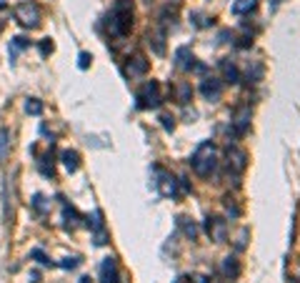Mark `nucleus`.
I'll return each instance as SVG.
<instances>
[{"mask_svg": "<svg viewBox=\"0 0 300 283\" xmlns=\"http://www.w3.org/2000/svg\"><path fill=\"white\" fill-rule=\"evenodd\" d=\"M220 71H223L225 83H230V85H235V83L240 80V73H238V68H235L230 61H223V63H220Z\"/></svg>", "mask_w": 300, "mask_h": 283, "instance_id": "obj_15", "label": "nucleus"}, {"mask_svg": "<svg viewBox=\"0 0 300 283\" xmlns=\"http://www.w3.org/2000/svg\"><path fill=\"white\" fill-rule=\"evenodd\" d=\"M108 28L115 38H123V35L130 33V28H133V0H115L113 3Z\"/></svg>", "mask_w": 300, "mask_h": 283, "instance_id": "obj_1", "label": "nucleus"}, {"mask_svg": "<svg viewBox=\"0 0 300 283\" xmlns=\"http://www.w3.org/2000/svg\"><path fill=\"white\" fill-rule=\"evenodd\" d=\"M200 93H203L205 100L215 103V100H220V95H223V83H220L218 78H205V80L200 83Z\"/></svg>", "mask_w": 300, "mask_h": 283, "instance_id": "obj_9", "label": "nucleus"}, {"mask_svg": "<svg viewBox=\"0 0 300 283\" xmlns=\"http://www.w3.org/2000/svg\"><path fill=\"white\" fill-rule=\"evenodd\" d=\"M160 123H163V128H165V131H173V128H175L173 116H163V118H160Z\"/></svg>", "mask_w": 300, "mask_h": 283, "instance_id": "obj_33", "label": "nucleus"}, {"mask_svg": "<svg viewBox=\"0 0 300 283\" xmlns=\"http://www.w3.org/2000/svg\"><path fill=\"white\" fill-rule=\"evenodd\" d=\"M190 163H193V171H195L200 178L213 176V173H215V168H218V150H215V145H213L210 141L200 143V145L195 148V153H193Z\"/></svg>", "mask_w": 300, "mask_h": 283, "instance_id": "obj_2", "label": "nucleus"}, {"mask_svg": "<svg viewBox=\"0 0 300 283\" xmlns=\"http://www.w3.org/2000/svg\"><path fill=\"white\" fill-rule=\"evenodd\" d=\"M180 228H183V233H185L190 241H195V238H198V233H200V231H198V225H195L190 218H180Z\"/></svg>", "mask_w": 300, "mask_h": 283, "instance_id": "obj_22", "label": "nucleus"}, {"mask_svg": "<svg viewBox=\"0 0 300 283\" xmlns=\"http://www.w3.org/2000/svg\"><path fill=\"white\" fill-rule=\"evenodd\" d=\"M205 233H208L215 243H223L225 238H228V220L220 218V215L205 218Z\"/></svg>", "mask_w": 300, "mask_h": 283, "instance_id": "obj_6", "label": "nucleus"}, {"mask_svg": "<svg viewBox=\"0 0 300 283\" xmlns=\"http://www.w3.org/2000/svg\"><path fill=\"white\" fill-rule=\"evenodd\" d=\"M100 283H120V271H118V263H115V258H103V263H100Z\"/></svg>", "mask_w": 300, "mask_h": 283, "instance_id": "obj_8", "label": "nucleus"}, {"mask_svg": "<svg viewBox=\"0 0 300 283\" xmlns=\"http://www.w3.org/2000/svg\"><path fill=\"white\" fill-rule=\"evenodd\" d=\"M50 53H53V40L50 38L40 40V55H50Z\"/></svg>", "mask_w": 300, "mask_h": 283, "instance_id": "obj_31", "label": "nucleus"}, {"mask_svg": "<svg viewBox=\"0 0 300 283\" xmlns=\"http://www.w3.org/2000/svg\"><path fill=\"white\" fill-rule=\"evenodd\" d=\"M248 126H250V108L248 105H240L235 110V116H233V131H235V136H243L248 131Z\"/></svg>", "mask_w": 300, "mask_h": 283, "instance_id": "obj_10", "label": "nucleus"}, {"mask_svg": "<svg viewBox=\"0 0 300 283\" xmlns=\"http://www.w3.org/2000/svg\"><path fill=\"white\" fill-rule=\"evenodd\" d=\"M38 165H40V173L45 176V178H53V160L45 155V158H40L38 160Z\"/></svg>", "mask_w": 300, "mask_h": 283, "instance_id": "obj_27", "label": "nucleus"}, {"mask_svg": "<svg viewBox=\"0 0 300 283\" xmlns=\"http://www.w3.org/2000/svg\"><path fill=\"white\" fill-rule=\"evenodd\" d=\"M8 148H10V133L3 128V131H0V165H3L5 158H8Z\"/></svg>", "mask_w": 300, "mask_h": 283, "instance_id": "obj_23", "label": "nucleus"}, {"mask_svg": "<svg viewBox=\"0 0 300 283\" xmlns=\"http://www.w3.org/2000/svg\"><path fill=\"white\" fill-rule=\"evenodd\" d=\"M148 61H145V55H140V53H138V55H133V58H130V61H128V73H130V75H145V73H148Z\"/></svg>", "mask_w": 300, "mask_h": 283, "instance_id": "obj_13", "label": "nucleus"}, {"mask_svg": "<svg viewBox=\"0 0 300 283\" xmlns=\"http://www.w3.org/2000/svg\"><path fill=\"white\" fill-rule=\"evenodd\" d=\"M33 208H35L38 213H48V211H50V203L45 201V196L35 193V196H33Z\"/></svg>", "mask_w": 300, "mask_h": 283, "instance_id": "obj_25", "label": "nucleus"}, {"mask_svg": "<svg viewBox=\"0 0 300 283\" xmlns=\"http://www.w3.org/2000/svg\"><path fill=\"white\" fill-rule=\"evenodd\" d=\"M28 281H30V283H40V273H38V271H33V273L28 276Z\"/></svg>", "mask_w": 300, "mask_h": 283, "instance_id": "obj_34", "label": "nucleus"}, {"mask_svg": "<svg viewBox=\"0 0 300 283\" xmlns=\"http://www.w3.org/2000/svg\"><path fill=\"white\" fill-rule=\"evenodd\" d=\"M175 66L180 71H193L195 68V55H193V50L188 45H183V48L175 50Z\"/></svg>", "mask_w": 300, "mask_h": 283, "instance_id": "obj_12", "label": "nucleus"}, {"mask_svg": "<svg viewBox=\"0 0 300 283\" xmlns=\"http://www.w3.org/2000/svg\"><path fill=\"white\" fill-rule=\"evenodd\" d=\"M248 165V153L238 145H228V171L233 176H240Z\"/></svg>", "mask_w": 300, "mask_h": 283, "instance_id": "obj_5", "label": "nucleus"}, {"mask_svg": "<svg viewBox=\"0 0 300 283\" xmlns=\"http://www.w3.org/2000/svg\"><path fill=\"white\" fill-rule=\"evenodd\" d=\"M160 103H163L160 83H158V80H148V83H143V88H140L138 95H135V105H138L140 110H155Z\"/></svg>", "mask_w": 300, "mask_h": 283, "instance_id": "obj_3", "label": "nucleus"}, {"mask_svg": "<svg viewBox=\"0 0 300 283\" xmlns=\"http://www.w3.org/2000/svg\"><path fill=\"white\" fill-rule=\"evenodd\" d=\"M60 163H63V168H65L68 173H75V171L80 168V155H78V150H63V153H60Z\"/></svg>", "mask_w": 300, "mask_h": 283, "instance_id": "obj_14", "label": "nucleus"}, {"mask_svg": "<svg viewBox=\"0 0 300 283\" xmlns=\"http://www.w3.org/2000/svg\"><path fill=\"white\" fill-rule=\"evenodd\" d=\"M245 78H248V83H258L263 78V66L260 63H253V68H248Z\"/></svg>", "mask_w": 300, "mask_h": 283, "instance_id": "obj_26", "label": "nucleus"}, {"mask_svg": "<svg viewBox=\"0 0 300 283\" xmlns=\"http://www.w3.org/2000/svg\"><path fill=\"white\" fill-rule=\"evenodd\" d=\"M163 40H165V30H158L155 35H150V38H148V43L153 45V50H155L158 55H163V53H165V43H163Z\"/></svg>", "mask_w": 300, "mask_h": 283, "instance_id": "obj_21", "label": "nucleus"}, {"mask_svg": "<svg viewBox=\"0 0 300 283\" xmlns=\"http://www.w3.org/2000/svg\"><path fill=\"white\" fill-rule=\"evenodd\" d=\"M245 238H248V228H243V231H240V236H238V243H235V248H238V251H243V248H245Z\"/></svg>", "mask_w": 300, "mask_h": 283, "instance_id": "obj_32", "label": "nucleus"}, {"mask_svg": "<svg viewBox=\"0 0 300 283\" xmlns=\"http://www.w3.org/2000/svg\"><path fill=\"white\" fill-rule=\"evenodd\" d=\"M78 218H80L78 211H75L73 206L65 203V206H63V220H65V228H68V231H73L75 225H78Z\"/></svg>", "mask_w": 300, "mask_h": 283, "instance_id": "obj_20", "label": "nucleus"}, {"mask_svg": "<svg viewBox=\"0 0 300 283\" xmlns=\"http://www.w3.org/2000/svg\"><path fill=\"white\" fill-rule=\"evenodd\" d=\"M78 263H80V258L70 256V258H63L58 266H60V268H65V271H73V268H78Z\"/></svg>", "mask_w": 300, "mask_h": 283, "instance_id": "obj_30", "label": "nucleus"}, {"mask_svg": "<svg viewBox=\"0 0 300 283\" xmlns=\"http://www.w3.org/2000/svg\"><path fill=\"white\" fill-rule=\"evenodd\" d=\"M90 63H93V55H90V53H80V55H78V68H80V71L90 68Z\"/></svg>", "mask_w": 300, "mask_h": 283, "instance_id": "obj_29", "label": "nucleus"}, {"mask_svg": "<svg viewBox=\"0 0 300 283\" xmlns=\"http://www.w3.org/2000/svg\"><path fill=\"white\" fill-rule=\"evenodd\" d=\"M195 281H198V283H210V278H208V276H198Z\"/></svg>", "mask_w": 300, "mask_h": 283, "instance_id": "obj_36", "label": "nucleus"}, {"mask_svg": "<svg viewBox=\"0 0 300 283\" xmlns=\"http://www.w3.org/2000/svg\"><path fill=\"white\" fill-rule=\"evenodd\" d=\"M28 45H30V40H28V38H23V35L13 38V40H10V61L15 63V55H18L20 50H25Z\"/></svg>", "mask_w": 300, "mask_h": 283, "instance_id": "obj_19", "label": "nucleus"}, {"mask_svg": "<svg viewBox=\"0 0 300 283\" xmlns=\"http://www.w3.org/2000/svg\"><path fill=\"white\" fill-rule=\"evenodd\" d=\"M190 98H193V88H190V83H178L175 85V100L178 103H190Z\"/></svg>", "mask_w": 300, "mask_h": 283, "instance_id": "obj_16", "label": "nucleus"}, {"mask_svg": "<svg viewBox=\"0 0 300 283\" xmlns=\"http://www.w3.org/2000/svg\"><path fill=\"white\" fill-rule=\"evenodd\" d=\"M30 258H35V261H38V263H43V266H50V258H48L40 248H33V251H30Z\"/></svg>", "mask_w": 300, "mask_h": 283, "instance_id": "obj_28", "label": "nucleus"}, {"mask_svg": "<svg viewBox=\"0 0 300 283\" xmlns=\"http://www.w3.org/2000/svg\"><path fill=\"white\" fill-rule=\"evenodd\" d=\"M223 273L228 278H238V276H240V263H238V258H233V256L223 258Z\"/></svg>", "mask_w": 300, "mask_h": 283, "instance_id": "obj_18", "label": "nucleus"}, {"mask_svg": "<svg viewBox=\"0 0 300 283\" xmlns=\"http://www.w3.org/2000/svg\"><path fill=\"white\" fill-rule=\"evenodd\" d=\"M258 8V0H235L233 3V13L235 15H248Z\"/></svg>", "mask_w": 300, "mask_h": 283, "instance_id": "obj_17", "label": "nucleus"}, {"mask_svg": "<svg viewBox=\"0 0 300 283\" xmlns=\"http://www.w3.org/2000/svg\"><path fill=\"white\" fill-rule=\"evenodd\" d=\"M173 283H190V276H178Z\"/></svg>", "mask_w": 300, "mask_h": 283, "instance_id": "obj_35", "label": "nucleus"}, {"mask_svg": "<svg viewBox=\"0 0 300 283\" xmlns=\"http://www.w3.org/2000/svg\"><path fill=\"white\" fill-rule=\"evenodd\" d=\"M158 191L165 198H175L178 196V181L168 171H163V168H158Z\"/></svg>", "mask_w": 300, "mask_h": 283, "instance_id": "obj_7", "label": "nucleus"}, {"mask_svg": "<svg viewBox=\"0 0 300 283\" xmlns=\"http://www.w3.org/2000/svg\"><path fill=\"white\" fill-rule=\"evenodd\" d=\"M3 5H5V0H0V8H3Z\"/></svg>", "mask_w": 300, "mask_h": 283, "instance_id": "obj_37", "label": "nucleus"}, {"mask_svg": "<svg viewBox=\"0 0 300 283\" xmlns=\"http://www.w3.org/2000/svg\"><path fill=\"white\" fill-rule=\"evenodd\" d=\"M15 20H18L23 28H38V25H40V8H38L33 0L20 3V5L15 8Z\"/></svg>", "mask_w": 300, "mask_h": 283, "instance_id": "obj_4", "label": "nucleus"}, {"mask_svg": "<svg viewBox=\"0 0 300 283\" xmlns=\"http://www.w3.org/2000/svg\"><path fill=\"white\" fill-rule=\"evenodd\" d=\"M25 113L40 116V113H43V103H40L38 98H28V100H25Z\"/></svg>", "mask_w": 300, "mask_h": 283, "instance_id": "obj_24", "label": "nucleus"}, {"mask_svg": "<svg viewBox=\"0 0 300 283\" xmlns=\"http://www.w3.org/2000/svg\"><path fill=\"white\" fill-rule=\"evenodd\" d=\"M88 225L95 231V246H105L108 243V231H105V223H103V213H93V220H88Z\"/></svg>", "mask_w": 300, "mask_h": 283, "instance_id": "obj_11", "label": "nucleus"}]
</instances>
